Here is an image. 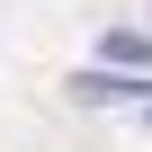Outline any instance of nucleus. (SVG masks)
<instances>
[{"mask_svg": "<svg viewBox=\"0 0 152 152\" xmlns=\"http://www.w3.org/2000/svg\"><path fill=\"white\" fill-rule=\"evenodd\" d=\"M72 99H81V107H143V99H152V72L90 63V72H72Z\"/></svg>", "mask_w": 152, "mask_h": 152, "instance_id": "obj_1", "label": "nucleus"}, {"mask_svg": "<svg viewBox=\"0 0 152 152\" xmlns=\"http://www.w3.org/2000/svg\"><path fill=\"white\" fill-rule=\"evenodd\" d=\"M99 63H116V72H152V36H134V27H107V36H99Z\"/></svg>", "mask_w": 152, "mask_h": 152, "instance_id": "obj_2", "label": "nucleus"}, {"mask_svg": "<svg viewBox=\"0 0 152 152\" xmlns=\"http://www.w3.org/2000/svg\"><path fill=\"white\" fill-rule=\"evenodd\" d=\"M143 125H152V99H143Z\"/></svg>", "mask_w": 152, "mask_h": 152, "instance_id": "obj_3", "label": "nucleus"}]
</instances>
